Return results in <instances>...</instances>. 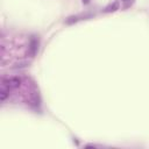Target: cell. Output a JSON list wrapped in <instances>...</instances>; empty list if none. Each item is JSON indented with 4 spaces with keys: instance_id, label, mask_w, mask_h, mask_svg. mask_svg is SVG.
Listing matches in <instances>:
<instances>
[{
    "instance_id": "obj_3",
    "label": "cell",
    "mask_w": 149,
    "mask_h": 149,
    "mask_svg": "<svg viewBox=\"0 0 149 149\" xmlns=\"http://www.w3.org/2000/svg\"><path fill=\"white\" fill-rule=\"evenodd\" d=\"M116 9H119V2H118V1H115V2H113V3H111V5H108V6L104 9V12H105V13H111V12H115Z\"/></svg>"
},
{
    "instance_id": "obj_6",
    "label": "cell",
    "mask_w": 149,
    "mask_h": 149,
    "mask_svg": "<svg viewBox=\"0 0 149 149\" xmlns=\"http://www.w3.org/2000/svg\"><path fill=\"white\" fill-rule=\"evenodd\" d=\"M83 1V3L84 5H87V3H90V0H81Z\"/></svg>"
},
{
    "instance_id": "obj_2",
    "label": "cell",
    "mask_w": 149,
    "mask_h": 149,
    "mask_svg": "<svg viewBox=\"0 0 149 149\" xmlns=\"http://www.w3.org/2000/svg\"><path fill=\"white\" fill-rule=\"evenodd\" d=\"M8 92H9V88H8L5 84H2V86H1V88H0V99H1V101H3V100L7 98Z\"/></svg>"
},
{
    "instance_id": "obj_4",
    "label": "cell",
    "mask_w": 149,
    "mask_h": 149,
    "mask_svg": "<svg viewBox=\"0 0 149 149\" xmlns=\"http://www.w3.org/2000/svg\"><path fill=\"white\" fill-rule=\"evenodd\" d=\"M37 45H38V42L36 41V38H31L30 41V54L31 55H35L36 51H37Z\"/></svg>"
},
{
    "instance_id": "obj_5",
    "label": "cell",
    "mask_w": 149,
    "mask_h": 149,
    "mask_svg": "<svg viewBox=\"0 0 149 149\" xmlns=\"http://www.w3.org/2000/svg\"><path fill=\"white\" fill-rule=\"evenodd\" d=\"M122 1H123V7H125V8L129 7V6L133 3V0H122Z\"/></svg>"
},
{
    "instance_id": "obj_1",
    "label": "cell",
    "mask_w": 149,
    "mask_h": 149,
    "mask_svg": "<svg viewBox=\"0 0 149 149\" xmlns=\"http://www.w3.org/2000/svg\"><path fill=\"white\" fill-rule=\"evenodd\" d=\"M3 84H5L8 88H16V87H19L20 84H21V79L17 78V77H13V78H9V79L5 80Z\"/></svg>"
}]
</instances>
